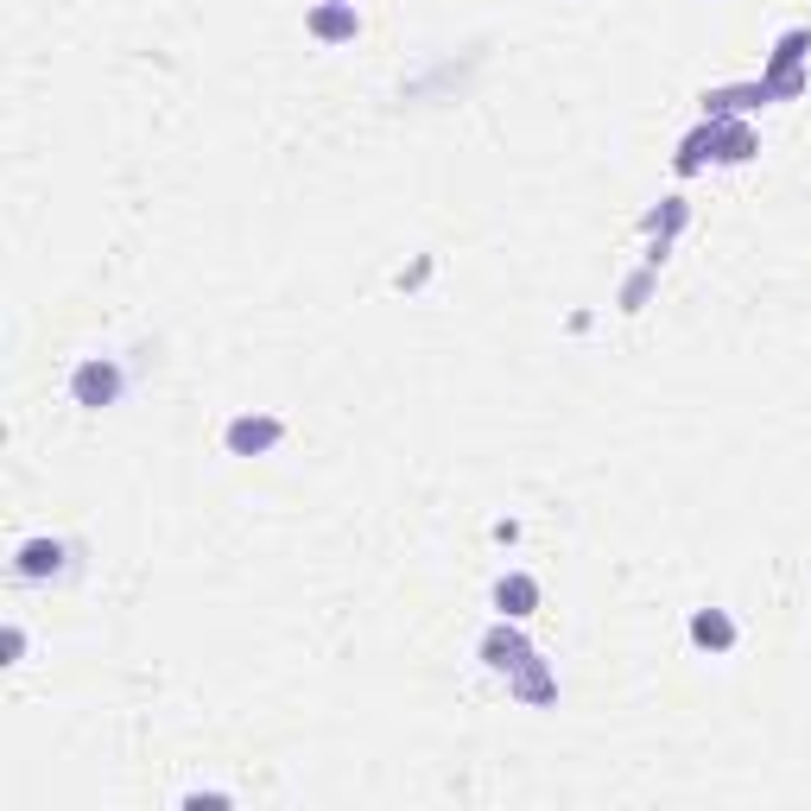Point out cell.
<instances>
[{"mask_svg":"<svg viewBox=\"0 0 811 811\" xmlns=\"http://www.w3.org/2000/svg\"><path fill=\"white\" fill-rule=\"evenodd\" d=\"M482 659H488V666H495V672H520V666H527V640H520V634H507V628H495L488 634V640H482Z\"/></svg>","mask_w":811,"mask_h":811,"instance_id":"cell-2","label":"cell"},{"mask_svg":"<svg viewBox=\"0 0 811 811\" xmlns=\"http://www.w3.org/2000/svg\"><path fill=\"white\" fill-rule=\"evenodd\" d=\"M279 437V419H235L228 425V451H267Z\"/></svg>","mask_w":811,"mask_h":811,"instance_id":"cell-5","label":"cell"},{"mask_svg":"<svg viewBox=\"0 0 811 811\" xmlns=\"http://www.w3.org/2000/svg\"><path fill=\"white\" fill-rule=\"evenodd\" d=\"M691 640H698V647H716V653H723V647H729V640H735L729 615H716V608H704V615L691 621Z\"/></svg>","mask_w":811,"mask_h":811,"instance_id":"cell-7","label":"cell"},{"mask_svg":"<svg viewBox=\"0 0 811 811\" xmlns=\"http://www.w3.org/2000/svg\"><path fill=\"white\" fill-rule=\"evenodd\" d=\"M355 7H317V13H311V32H317V39H355Z\"/></svg>","mask_w":811,"mask_h":811,"instance_id":"cell-6","label":"cell"},{"mask_svg":"<svg viewBox=\"0 0 811 811\" xmlns=\"http://www.w3.org/2000/svg\"><path fill=\"white\" fill-rule=\"evenodd\" d=\"M495 603H501V615H513V621H520V615H532V603H539V583L513 571V577L495 583Z\"/></svg>","mask_w":811,"mask_h":811,"instance_id":"cell-4","label":"cell"},{"mask_svg":"<svg viewBox=\"0 0 811 811\" xmlns=\"http://www.w3.org/2000/svg\"><path fill=\"white\" fill-rule=\"evenodd\" d=\"M71 393H76V406H115L121 400V368L108 355H89L71 375Z\"/></svg>","mask_w":811,"mask_h":811,"instance_id":"cell-1","label":"cell"},{"mask_svg":"<svg viewBox=\"0 0 811 811\" xmlns=\"http://www.w3.org/2000/svg\"><path fill=\"white\" fill-rule=\"evenodd\" d=\"M64 571V545L57 539H25L20 545V577H57Z\"/></svg>","mask_w":811,"mask_h":811,"instance_id":"cell-3","label":"cell"}]
</instances>
